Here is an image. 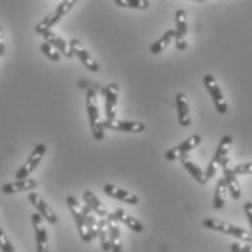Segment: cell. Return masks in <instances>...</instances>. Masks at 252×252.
I'll return each mask as SVG.
<instances>
[{
	"instance_id": "1",
	"label": "cell",
	"mask_w": 252,
	"mask_h": 252,
	"mask_svg": "<svg viewBox=\"0 0 252 252\" xmlns=\"http://www.w3.org/2000/svg\"><path fill=\"white\" fill-rule=\"evenodd\" d=\"M86 114H88V121H89V127H91V133L94 139L104 140L105 128H104V121L101 120L98 95L95 89H88L86 92Z\"/></svg>"
},
{
	"instance_id": "2",
	"label": "cell",
	"mask_w": 252,
	"mask_h": 252,
	"mask_svg": "<svg viewBox=\"0 0 252 252\" xmlns=\"http://www.w3.org/2000/svg\"><path fill=\"white\" fill-rule=\"evenodd\" d=\"M203 226H204L206 229H210V230H216V232L224 233V235L235 236V238L242 239V241H245L247 244H251L252 245L251 230H247V229L239 227V226H236V224H232V223H229V221H224V220H220V219L209 217V219H204V220H203Z\"/></svg>"
},
{
	"instance_id": "3",
	"label": "cell",
	"mask_w": 252,
	"mask_h": 252,
	"mask_svg": "<svg viewBox=\"0 0 252 252\" xmlns=\"http://www.w3.org/2000/svg\"><path fill=\"white\" fill-rule=\"evenodd\" d=\"M76 4H77V3H76L74 0H64V1H62V3H60V4L53 10V12H50L45 18H42V19L36 24V27H35L36 34L42 35V34H45V32L51 31V28H53L56 24H59V22H60V19H62L63 16H66V15L72 10Z\"/></svg>"
},
{
	"instance_id": "4",
	"label": "cell",
	"mask_w": 252,
	"mask_h": 252,
	"mask_svg": "<svg viewBox=\"0 0 252 252\" xmlns=\"http://www.w3.org/2000/svg\"><path fill=\"white\" fill-rule=\"evenodd\" d=\"M66 204H67V207H69V210L72 213L74 224L77 227V232H79V236H80L82 242H85V244L92 242V236H91L89 229H88V224H86V219H85V215H83V209L79 204L77 198L73 197V195H69L66 198Z\"/></svg>"
},
{
	"instance_id": "5",
	"label": "cell",
	"mask_w": 252,
	"mask_h": 252,
	"mask_svg": "<svg viewBox=\"0 0 252 252\" xmlns=\"http://www.w3.org/2000/svg\"><path fill=\"white\" fill-rule=\"evenodd\" d=\"M45 152H47V146H45V144H36L35 147H34V150L31 152V155L28 156L27 162L16 171V174H15V181L30 178V175L35 171L36 168H38V165L41 163V160H42Z\"/></svg>"
},
{
	"instance_id": "6",
	"label": "cell",
	"mask_w": 252,
	"mask_h": 252,
	"mask_svg": "<svg viewBox=\"0 0 252 252\" xmlns=\"http://www.w3.org/2000/svg\"><path fill=\"white\" fill-rule=\"evenodd\" d=\"M232 143H233V139H232V136H229V134L223 136V137H221V140L219 142L216 153H215V156L212 158V160L209 162V165H207V169L204 171L207 181L212 180V178L216 175L217 168H220L221 162H223V160L227 158V155H229V150H230V146H232Z\"/></svg>"
},
{
	"instance_id": "7",
	"label": "cell",
	"mask_w": 252,
	"mask_h": 252,
	"mask_svg": "<svg viewBox=\"0 0 252 252\" xmlns=\"http://www.w3.org/2000/svg\"><path fill=\"white\" fill-rule=\"evenodd\" d=\"M203 83H204L207 92L210 94V96H212V99H213V102H215V107H216L217 112L221 114V115H224V114L227 112V102H226V99H224V95H223V92H221V88H220L219 83H217L216 77H215L213 74L207 73V74L203 77Z\"/></svg>"
},
{
	"instance_id": "8",
	"label": "cell",
	"mask_w": 252,
	"mask_h": 252,
	"mask_svg": "<svg viewBox=\"0 0 252 252\" xmlns=\"http://www.w3.org/2000/svg\"><path fill=\"white\" fill-rule=\"evenodd\" d=\"M69 45H70L73 57H77V59L80 60V63H82L89 72L98 73L101 70L98 62L91 56V53L83 47V44H82L77 38H72V39L69 41Z\"/></svg>"
},
{
	"instance_id": "9",
	"label": "cell",
	"mask_w": 252,
	"mask_h": 252,
	"mask_svg": "<svg viewBox=\"0 0 252 252\" xmlns=\"http://www.w3.org/2000/svg\"><path fill=\"white\" fill-rule=\"evenodd\" d=\"M105 94V121L104 128L112 124L117 120V105H118V85L109 83L104 91Z\"/></svg>"
},
{
	"instance_id": "10",
	"label": "cell",
	"mask_w": 252,
	"mask_h": 252,
	"mask_svg": "<svg viewBox=\"0 0 252 252\" xmlns=\"http://www.w3.org/2000/svg\"><path fill=\"white\" fill-rule=\"evenodd\" d=\"M221 169H223V180L226 182V187H227V192L230 194V197L233 200H239L242 197V189H241V185L238 182V175L233 172V168H232V162L229 159V156L221 162Z\"/></svg>"
},
{
	"instance_id": "11",
	"label": "cell",
	"mask_w": 252,
	"mask_h": 252,
	"mask_svg": "<svg viewBox=\"0 0 252 252\" xmlns=\"http://www.w3.org/2000/svg\"><path fill=\"white\" fill-rule=\"evenodd\" d=\"M201 136L200 134H192V136H189L187 140H184V142H181L178 146H175V147H172V149H169L166 153H165V159L166 160H177V159H182V158H185L191 150H194L197 146H200L201 143Z\"/></svg>"
},
{
	"instance_id": "12",
	"label": "cell",
	"mask_w": 252,
	"mask_h": 252,
	"mask_svg": "<svg viewBox=\"0 0 252 252\" xmlns=\"http://www.w3.org/2000/svg\"><path fill=\"white\" fill-rule=\"evenodd\" d=\"M188 15L184 9H178L175 13V45L177 50L184 51L188 47Z\"/></svg>"
},
{
	"instance_id": "13",
	"label": "cell",
	"mask_w": 252,
	"mask_h": 252,
	"mask_svg": "<svg viewBox=\"0 0 252 252\" xmlns=\"http://www.w3.org/2000/svg\"><path fill=\"white\" fill-rule=\"evenodd\" d=\"M28 201L32 204V207L35 209L36 213L42 217L47 223H50V224H53V226L57 223V216H56L54 210H53V209L50 207V204H47L45 200H42L36 192H30V194H28Z\"/></svg>"
},
{
	"instance_id": "14",
	"label": "cell",
	"mask_w": 252,
	"mask_h": 252,
	"mask_svg": "<svg viewBox=\"0 0 252 252\" xmlns=\"http://www.w3.org/2000/svg\"><path fill=\"white\" fill-rule=\"evenodd\" d=\"M31 220H32V226L35 232L36 252H48V233H47L44 219L38 213H34L31 216Z\"/></svg>"
},
{
	"instance_id": "15",
	"label": "cell",
	"mask_w": 252,
	"mask_h": 252,
	"mask_svg": "<svg viewBox=\"0 0 252 252\" xmlns=\"http://www.w3.org/2000/svg\"><path fill=\"white\" fill-rule=\"evenodd\" d=\"M104 192L111 197V198H115L121 203H126V204H131V206H136L139 204V197L127 189H123L117 185H112V184H105L104 185Z\"/></svg>"
},
{
	"instance_id": "16",
	"label": "cell",
	"mask_w": 252,
	"mask_h": 252,
	"mask_svg": "<svg viewBox=\"0 0 252 252\" xmlns=\"http://www.w3.org/2000/svg\"><path fill=\"white\" fill-rule=\"evenodd\" d=\"M107 223L109 227V242H111V251L121 252L123 251V241H121V229L118 224V220L115 219L114 213H108Z\"/></svg>"
},
{
	"instance_id": "17",
	"label": "cell",
	"mask_w": 252,
	"mask_h": 252,
	"mask_svg": "<svg viewBox=\"0 0 252 252\" xmlns=\"http://www.w3.org/2000/svg\"><path fill=\"white\" fill-rule=\"evenodd\" d=\"M38 187V182L34 178H27V180L21 181H12L7 182L1 187V192L6 195H12V194H18V192H25V191H32Z\"/></svg>"
},
{
	"instance_id": "18",
	"label": "cell",
	"mask_w": 252,
	"mask_h": 252,
	"mask_svg": "<svg viewBox=\"0 0 252 252\" xmlns=\"http://www.w3.org/2000/svg\"><path fill=\"white\" fill-rule=\"evenodd\" d=\"M42 38H44L45 42H48L51 47H54V48L60 53V56H64L66 59H72L73 57L69 42L64 41L60 35H57L54 31H48V32H45V34H42Z\"/></svg>"
},
{
	"instance_id": "19",
	"label": "cell",
	"mask_w": 252,
	"mask_h": 252,
	"mask_svg": "<svg viewBox=\"0 0 252 252\" xmlns=\"http://www.w3.org/2000/svg\"><path fill=\"white\" fill-rule=\"evenodd\" d=\"M177 104V112H178V123L182 127L191 126V112H189V104L185 94H178L175 98Z\"/></svg>"
},
{
	"instance_id": "20",
	"label": "cell",
	"mask_w": 252,
	"mask_h": 252,
	"mask_svg": "<svg viewBox=\"0 0 252 252\" xmlns=\"http://www.w3.org/2000/svg\"><path fill=\"white\" fill-rule=\"evenodd\" d=\"M83 201H85V204L96 215V216H101V219H105V217L108 216V209L101 203V200L91 191V189H86L85 192H83Z\"/></svg>"
},
{
	"instance_id": "21",
	"label": "cell",
	"mask_w": 252,
	"mask_h": 252,
	"mask_svg": "<svg viewBox=\"0 0 252 252\" xmlns=\"http://www.w3.org/2000/svg\"><path fill=\"white\" fill-rule=\"evenodd\" d=\"M114 216L118 220V223L126 224L130 230H133V232H136V233H142V232H143V224H142V221H140L139 219H136L134 216H131L130 213H127L126 210L117 209V210L114 212Z\"/></svg>"
},
{
	"instance_id": "22",
	"label": "cell",
	"mask_w": 252,
	"mask_h": 252,
	"mask_svg": "<svg viewBox=\"0 0 252 252\" xmlns=\"http://www.w3.org/2000/svg\"><path fill=\"white\" fill-rule=\"evenodd\" d=\"M107 128L115 131H126V133H142L146 130V126L142 121H114Z\"/></svg>"
},
{
	"instance_id": "23",
	"label": "cell",
	"mask_w": 252,
	"mask_h": 252,
	"mask_svg": "<svg viewBox=\"0 0 252 252\" xmlns=\"http://www.w3.org/2000/svg\"><path fill=\"white\" fill-rule=\"evenodd\" d=\"M181 163H182V166L188 171V174H189L194 180L197 181L198 184H201V185H206V184H207V178H206L204 171H203L197 163H194L188 156L182 158V159H181Z\"/></svg>"
},
{
	"instance_id": "24",
	"label": "cell",
	"mask_w": 252,
	"mask_h": 252,
	"mask_svg": "<svg viewBox=\"0 0 252 252\" xmlns=\"http://www.w3.org/2000/svg\"><path fill=\"white\" fill-rule=\"evenodd\" d=\"M172 41H175V30H168L158 41H155L150 45V53L152 54H160V53H163L169 47V44Z\"/></svg>"
},
{
	"instance_id": "25",
	"label": "cell",
	"mask_w": 252,
	"mask_h": 252,
	"mask_svg": "<svg viewBox=\"0 0 252 252\" xmlns=\"http://www.w3.org/2000/svg\"><path fill=\"white\" fill-rule=\"evenodd\" d=\"M98 239L99 245L104 252L111 251V242H109V227L107 223V219H99L98 220Z\"/></svg>"
},
{
	"instance_id": "26",
	"label": "cell",
	"mask_w": 252,
	"mask_h": 252,
	"mask_svg": "<svg viewBox=\"0 0 252 252\" xmlns=\"http://www.w3.org/2000/svg\"><path fill=\"white\" fill-rule=\"evenodd\" d=\"M226 192H227V187L223 178L217 181L216 189H215V198H213V207L216 210L223 209L224 203H226Z\"/></svg>"
},
{
	"instance_id": "27",
	"label": "cell",
	"mask_w": 252,
	"mask_h": 252,
	"mask_svg": "<svg viewBox=\"0 0 252 252\" xmlns=\"http://www.w3.org/2000/svg\"><path fill=\"white\" fill-rule=\"evenodd\" d=\"M83 209V215H85V219H86V224H88V229H89V233L92 236V239L98 238V220L95 217V213L85 204L82 206Z\"/></svg>"
},
{
	"instance_id": "28",
	"label": "cell",
	"mask_w": 252,
	"mask_h": 252,
	"mask_svg": "<svg viewBox=\"0 0 252 252\" xmlns=\"http://www.w3.org/2000/svg\"><path fill=\"white\" fill-rule=\"evenodd\" d=\"M117 6L121 7H131V9H147L150 6V1L146 0H115Z\"/></svg>"
},
{
	"instance_id": "29",
	"label": "cell",
	"mask_w": 252,
	"mask_h": 252,
	"mask_svg": "<svg viewBox=\"0 0 252 252\" xmlns=\"http://www.w3.org/2000/svg\"><path fill=\"white\" fill-rule=\"evenodd\" d=\"M39 50H41L42 54H44L47 59H50L51 62H60V59H62L60 53H59L54 47H51L48 42H42V44L39 45Z\"/></svg>"
},
{
	"instance_id": "30",
	"label": "cell",
	"mask_w": 252,
	"mask_h": 252,
	"mask_svg": "<svg viewBox=\"0 0 252 252\" xmlns=\"http://www.w3.org/2000/svg\"><path fill=\"white\" fill-rule=\"evenodd\" d=\"M0 250L1 252H16L15 247L12 245V242L9 241V238L6 236L1 227H0Z\"/></svg>"
},
{
	"instance_id": "31",
	"label": "cell",
	"mask_w": 252,
	"mask_h": 252,
	"mask_svg": "<svg viewBox=\"0 0 252 252\" xmlns=\"http://www.w3.org/2000/svg\"><path fill=\"white\" fill-rule=\"evenodd\" d=\"M233 172L236 175H251L252 174V162L250 163H241L233 168Z\"/></svg>"
},
{
	"instance_id": "32",
	"label": "cell",
	"mask_w": 252,
	"mask_h": 252,
	"mask_svg": "<svg viewBox=\"0 0 252 252\" xmlns=\"http://www.w3.org/2000/svg\"><path fill=\"white\" fill-rule=\"evenodd\" d=\"M232 252H252L251 244H232L230 245Z\"/></svg>"
},
{
	"instance_id": "33",
	"label": "cell",
	"mask_w": 252,
	"mask_h": 252,
	"mask_svg": "<svg viewBox=\"0 0 252 252\" xmlns=\"http://www.w3.org/2000/svg\"><path fill=\"white\" fill-rule=\"evenodd\" d=\"M244 210H245V215H247V217H248V221H250V226H251V232H252V203L251 201L245 203Z\"/></svg>"
},
{
	"instance_id": "34",
	"label": "cell",
	"mask_w": 252,
	"mask_h": 252,
	"mask_svg": "<svg viewBox=\"0 0 252 252\" xmlns=\"http://www.w3.org/2000/svg\"><path fill=\"white\" fill-rule=\"evenodd\" d=\"M4 54V41H3V30L0 27V57Z\"/></svg>"
}]
</instances>
